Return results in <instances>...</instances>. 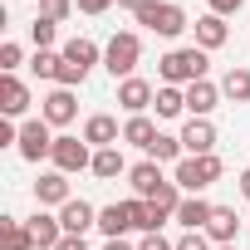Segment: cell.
I'll use <instances>...</instances> for the list:
<instances>
[{"instance_id": "obj_7", "label": "cell", "mask_w": 250, "mask_h": 250, "mask_svg": "<svg viewBox=\"0 0 250 250\" xmlns=\"http://www.w3.org/2000/svg\"><path fill=\"white\" fill-rule=\"evenodd\" d=\"M44 108H40V118L49 123V128H64V123H74V113H79V98H74V88H49L44 98H40Z\"/></svg>"}, {"instance_id": "obj_19", "label": "cell", "mask_w": 250, "mask_h": 250, "mask_svg": "<svg viewBox=\"0 0 250 250\" xmlns=\"http://www.w3.org/2000/svg\"><path fill=\"white\" fill-rule=\"evenodd\" d=\"M206 235H211V245H235V235H240V216H235L230 206H216L211 221H206Z\"/></svg>"}, {"instance_id": "obj_5", "label": "cell", "mask_w": 250, "mask_h": 250, "mask_svg": "<svg viewBox=\"0 0 250 250\" xmlns=\"http://www.w3.org/2000/svg\"><path fill=\"white\" fill-rule=\"evenodd\" d=\"M15 147H20L25 162H44V157H54V133H49V123H44V118H25Z\"/></svg>"}, {"instance_id": "obj_17", "label": "cell", "mask_w": 250, "mask_h": 250, "mask_svg": "<svg viewBox=\"0 0 250 250\" xmlns=\"http://www.w3.org/2000/svg\"><path fill=\"white\" fill-rule=\"evenodd\" d=\"M128 182H133V191H138L143 201H152V196H157V187H162L167 177H162V162H152V157H147V162L128 167Z\"/></svg>"}, {"instance_id": "obj_4", "label": "cell", "mask_w": 250, "mask_h": 250, "mask_svg": "<svg viewBox=\"0 0 250 250\" xmlns=\"http://www.w3.org/2000/svg\"><path fill=\"white\" fill-rule=\"evenodd\" d=\"M138 59H143V40H138L133 30H118V35L108 40V49H103V69H108L118 83H123V79H133Z\"/></svg>"}, {"instance_id": "obj_36", "label": "cell", "mask_w": 250, "mask_h": 250, "mask_svg": "<svg viewBox=\"0 0 250 250\" xmlns=\"http://www.w3.org/2000/svg\"><path fill=\"white\" fill-rule=\"evenodd\" d=\"M54 250H88V240H83V235H64Z\"/></svg>"}, {"instance_id": "obj_31", "label": "cell", "mask_w": 250, "mask_h": 250, "mask_svg": "<svg viewBox=\"0 0 250 250\" xmlns=\"http://www.w3.org/2000/svg\"><path fill=\"white\" fill-rule=\"evenodd\" d=\"M177 250H216V245H211L206 230H182V235H177Z\"/></svg>"}, {"instance_id": "obj_28", "label": "cell", "mask_w": 250, "mask_h": 250, "mask_svg": "<svg viewBox=\"0 0 250 250\" xmlns=\"http://www.w3.org/2000/svg\"><path fill=\"white\" fill-rule=\"evenodd\" d=\"M30 69H35V79H54V83H59V69H64V54H54V49H35Z\"/></svg>"}, {"instance_id": "obj_24", "label": "cell", "mask_w": 250, "mask_h": 250, "mask_svg": "<svg viewBox=\"0 0 250 250\" xmlns=\"http://www.w3.org/2000/svg\"><path fill=\"white\" fill-rule=\"evenodd\" d=\"M152 108H157V118H182V113H187V88L162 83V88H157V98H152Z\"/></svg>"}, {"instance_id": "obj_27", "label": "cell", "mask_w": 250, "mask_h": 250, "mask_svg": "<svg viewBox=\"0 0 250 250\" xmlns=\"http://www.w3.org/2000/svg\"><path fill=\"white\" fill-rule=\"evenodd\" d=\"M221 98H230V103H250V69H230V74L221 79Z\"/></svg>"}, {"instance_id": "obj_38", "label": "cell", "mask_w": 250, "mask_h": 250, "mask_svg": "<svg viewBox=\"0 0 250 250\" xmlns=\"http://www.w3.org/2000/svg\"><path fill=\"white\" fill-rule=\"evenodd\" d=\"M240 196H245V201H250V167H245V172H240Z\"/></svg>"}, {"instance_id": "obj_34", "label": "cell", "mask_w": 250, "mask_h": 250, "mask_svg": "<svg viewBox=\"0 0 250 250\" xmlns=\"http://www.w3.org/2000/svg\"><path fill=\"white\" fill-rule=\"evenodd\" d=\"M240 5H245V0H206V10H211V15H221V20H226V15H235Z\"/></svg>"}, {"instance_id": "obj_26", "label": "cell", "mask_w": 250, "mask_h": 250, "mask_svg": "<svg viewBox=\"0 0 250 250\" xmlns=\"http://www.w3.org/2000/svg\"><path fill=\"white\" fill-rule=\"evenodd\" d=\"M147 157H152V162H182V157H187L182 133H157V143L147 147Z\"/></svg>"}, {"instance_id": "obj_14", "label": "cell", "mask_w": 250, "mask_h": 250, "mask_svg": "<svg viewBox=\"0 0 250 250\" xmlns=\"http://www.w3.org/2000/svg\"><path fill=\"white\" fill-rule=\"evenodd\" d=\"M25 230L35 235V250H54V245L64 240V226H59V216H49V211H35V216L25 221Z\"/></svg>"}, {"instance_id": "obj_9", "label": "cell", "mask_w": 250, "mask_h": 250, "mask_svg": "<svg viewBox=\"0 0 250 250\" xmlns=\"http://www.w3.org/2000/svg\"><path fill=\"white\" fill-rule=\"evenodd\" d=\"M98 230H103L108 240H123L128 230H138L133 201H113V206H103V211H98Z\"/></svg>"}, {"instance_id": "obj_2", "label": "cell", "mask_w": 250, "mask_h": 250, "mask_svg": "<svg viewBox=\"0 0 250 250\" xmlns=\"http://www.w3.org/2000/svg\"><path fill=\"white\" fill-rule=\"evenodd\" d=\"M133 15H138V25H143V30H152V35H162V40H177V35L191 25V20H187V10H182V5H172V0H143Z\"/></svg>"}, {"instance_id": "obj_23", "label": "cell", "mask_w": 250, "mask_h": 250, "mask_svg": "<svg viewBox=\"0 0 250 250\" xmlns=\"http://www.w3.org/2000/svg\"><path fill=\"white\" fill-rule=\"evenodd\" d=\"M0 250H35V235L25 230V221L0 216Z\"/></svg>"}, {"instance_id": "obj_6", "label": "cell", "mask_w": 250, "mask_h": 250, "mask_svg": "<svg viewBox=\"0 0 250 250\" xmlns=\"http://www.w3.org/2000/svg\"><path fill=\"white\" fill-rule=\"evenodd\" d=\"M54 172H64V177H74V172H88L93 167V147L83 143V138H54Z\"/></svg>"}, {"instance_id": "obj_40", "label": "cell", "mask_w": 250, "mask_h": 250, "mask_svg": "<svg viewBox=\"0 0 250 250\" xmlns=\"http://www.w3.org/2000/svg\"><path fill=\"white\" fill-rule=\"evenodd\" d=\"M216 250H240V245H216Z\"/></svg>"}, {"instance_id": "obj_30", "label": "cell", "mask_w": 250, "mask_h": 250, "mask_svg": "<svg viewBox=\"0 0 250 250\" xmlns=\"http://www.w3.org/2000/svg\"><path fill=\"white\" fill-rule=\"evenodd\" d=\"M20 64H25V49L15 40H5V44H0V74H15Z\"/></svg>"}, {"instance_id": "obj_13", "label": "cell", "mask_w": 250, "mask_h": 250, "mask_svg": "<svg viewBox=\"0 0 250 250\" xmlns=\"http://www.w3.org/2000/svg\"><path fill=\"white\" fill-rule=\"evenodd\" d=\"M35 201H40V206H69V201H74L69 177H64V172H44V177L35 182Z\"/></svg>"}, {"instance_id": "obj_37", "label": "cell", "mask_w": 250, "mask_h": 250, "mask_svg": "<svg viewBox=\"0 0 250 250\" xmlns=\"http://www.w3.org/2000/svg\"><path fill=\"white\" fill-rule=\"evenodd\" d=\"M103 250H138V245H128V240H103Z\"/></svg>"}, {"instance_id": "obj_10", "label": "cell", "mask_w": 250, "mask_h": 250, "mask_svg": "<svg viewBox=\"0 0 250 250\" xmlns=\"http://www.w3.org/2000/svg\"><path fill=\"white\" fill-rule=\"evenodd\" d=\"M182 147H187V157H206V152H216V123H211V118H187Z\"/></svg>"}, {"instance_id": "obj_11", "label": "cell", "mask_w": 250, "mask_h": 250, "mask_svg": "<svg viewBox=\"0 0 250 250\" xmlns=\"http://www.w3.org/2000/svg\"><path fill=\"white\" fill-rule=\"evenodd\" d=\"M83 143L98 152V147H118L123 143V128H118V118H108V113H93L88 123H83Z\"/></svg>"}, {"instance_id": "obj_32", "label": "cell", "mask_w": 250, "mask_h": 250, "mask_svg": "<svg viewBox=\"0 0 250 250\" xmlns=\"http://www.w3.org/2000/svg\"><path fill=\"white\" fill-rule=\"evenodd\" d=\"M69 10H74V0H40V15H44V20H54V25H59V20H69Z\"/></svg>"}, {"instance_id": "obj_20", "label": "cell", "mask_w": 250, "mask_h": 250, "mask_svg": "<svg viewBox=\"0 0 250 250\" xmlns=\"http://www.w3.org/2000/svg\"><path fill=\"white\" fill-rule=\"evenodd\" d=\"M211 201L206 196H182V206H177V221H182V230H206V221H211Z\"/></svg>"}, {"instance_id": "obj_18", "label": "cell", "mask_w": 250, "mask_h": 250, "mask_svg": "<svg viewBox=\"0 0 250 250\" xmlns=\"http://www.w3.org/2000/svg\"><path fill=\"white\" fill-rule=\"evenodd\" d=\"M59 226H64V235H83L88 226H98V211L88 206V201H69V206H59Z\"/></svg>"}, {"instance_id": "obj_33", "label": "cell", "mask_w": 250, "mask_h": 250, "mask_svg": "<svg viewBox=\"0 0 250 250\" xmlns=\"http://www.w3.org/2000/svg\"><path fill=\"white\" fill-rule=\"evenodd\" d=\"M138 250H177V240H167L162 230H152V235H143V240H138Z\"/></svg>"}, {"instance_id": "obj_39", "label": "cell", "mask_w": 250, "mask_h": 250, "mask_svg": "<svg viewBox=\"0 0 250 250\" xmlns=\"http://www.w3.org/2000/svg\"><path fill=\"white\" fill-rule=\"evenodd\" d=\"M118 5H128V10H138V5H143V0H118Z\"/></svg>"}, {"instance_id": "obj_16", "label": "cell", "mask_w": 250, "mask_h": 250, "mask_svg": "<svg viewBox=\"0 0 250 250\" xmlns=\"http://www.w3.org/2000/svg\"><path fill=\"white\" fill-rule=\"evenodd\" d=\"M221 103V88L211 83V79H196V83H187V113L191 118H211V108Z\"/></svg>"}, {"instance_id": "obj_15", "label": "cell", "mask_w": 250, "mask_h": 250, "mask_svg": "<svg viewBox=\"0 0 250 250\" xmlns=\"http://www.w3.org/2000/svg\"><path fill=\"white\" fill-rule=\"evenodd\" d=\"M191 30H196V49H206V54H211V49H221V44L230 40V25H226L221 15H211V10H206Z\"/></svg>"}, {"instance_id": "obj_29", "label": "cell", "mask_w": 250, "mask_h": 250, "mask_svg": "<svg viewBox=\"0 0 250 250\" xmlns=\"http://www.w3.org/2000/svg\"><path fill=\"white\" fill-rule=\"evenodd\" d=\"M54 20H44V15H35V25H30V40H35V49H49L54 44Z\"/></svg>"}, {"instance_id": "obj_3", "label": "cell", "mask_w": 250, "mask_h": 250, "mask_svg": "<svg viewBox=\"0 0 250 250\" xmlns=\"http://www.w3.org/2000/svg\"><path fill=\"white\" fill-rule=\"evenodd\" d=\"M221 172H226V167H221V157H216V152H206V157H182V162H177V172H172V182H177L187 196H201L206 187H216V182H221Z\"/></svg>"}, {"instance_id": "obj_22", "label": "cell", "mask_w": 250, "mask_h": 250, "mask_svg": "<svg viewBox=\"0 0 250 250\" xmlns=\"http://www.w3.org/2000/svg\"><path fill=\"white\" fill-rule=\"evenodd\" d=\"M59 54H64V64H74V69H83V74L98 64V44H93V40H83V35H74Z\"/></svg>"}, {"instance_id": "obj_25", "label": "cell", "mask_w": 250, "mask_h": 250, "mask_svg": "<svg viewBox=\"0 0 250 250\" xmlns=\"http://www.w3.org/2000/svg\"><path fill=\"white\" fill-rule=\"evenodd\" d=\"M88 172H93V177H103V182H113V177H123V172H128V162H123V152H118V147H98Z\"/></svg>"}, {"instance_id": "obj_35", "label": "cell", "mask_w": 250, "mask_h": 250, "mask_svg": "<svg viewBox=\"0 0 250 250\" xmlns=\"http://www.w3.org/2000/svg\"><path fill=\"white\" fill-rule=\"evenodd\" d=\"M113 5V0H74V10H83V15H103Z\"/></svg>"}, {"instance_id": "obj_12", "label": "cell", "mask_w": 250, "mask_h": 250, "mask_svg": "<svg viewBox=\"0 0 250 250\" xmlns=\"http://www.w3.org/2000/svg\"><path fill=\"white\" fill-rule=\"evenodd\" d=\"M25 108H30L25 79H20V74H0V113H5V118H20Z\"/></svg>"}, {"instance_id": "obj_8", "label": "cell", "mask_w": 250, "mask_h": 250, "mask_svg": "<svg viewBox=\"0 0 250 250\" xmlns=\"http://www.w3.org/2000/svg\"><path fill=\"white\" fill-rule=\"evenodd\" d=\"M152 98H157V88H152L147 79H138V74L118 83V108L128 113V118H138V113H147V108H152Z\"/></svg>"}, {"instance_id": "obj_21", "label": "cell", "mask_w": 250, "mask_h": 250, "mask_svg": "<svg viewBox=\"0 0 250 250\" xmlns=\"http://www.w3.org/2000/svg\"><path fill=\"white\" fill-rule=\"evenodd\" d=\"M123 143H133V147H152L157 143V123L147 118V113H138V118H128V123H123Z\"/></svg>"}, {"instance_id": "obj_1", "label": "cell", "mask_w": 250, "mask_h": 250, "mask_svg": "<svg viewBox=\"0 0 250 250\" xmlns=\"http://www.w3.org/2000/svg\"><path fill=\"white\" fill-rule=\"evenodd\" d=\"M206 69H211V54H206V49H196V44H187V49H167V54L157 59L162 83H177V88H187V83L206 79Z\"/></svg>"}]
</instances>
